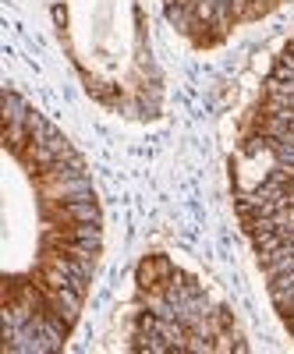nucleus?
<instances>
[{"label":"nucleus","mask_w":294,"mask_h":354,"mask_svg":"<svg viewBox=\"0 0 294 354\" xmlns=\"http://www.w3.org/2000/svg\"><path fill=\"white\" fill-rule=\"evenodd\" d=\"M57 220H68V223H100V209H96V198L89 195H78L68 202H57Z\"/></svg>","instance_id":"obj_1"},{"label":"nucleus","mask_w":294,"mask_h":354,"mask_svg":"<svg viewBox=\"0 0 294 354\" xmlns=\"http://www.w3.org/2000/svg\"><path fill=\"white\" fill-rule=\"evenodd\" d=\"M25 117H28L25 100L15 96V93H4V121H8V124H25Z\"/></svg>","instance_id":"obj_2"},{"label":"nucleus","mask_w":294,"mask_h":354,"mask_svg":"<svg viewBox=\"0 0 294 354\" xmlns=\"http://www.w3.org/2000/svg\"><path fill=\"white\" fill-rule=\"evenodd\" d=\"M4 138H8V149H15V153H21L25 142H33V138H28V128H25V124H8Z\"/></svg>","instance_id":"obj_3"},{"label":"nucleus","mask_w":294,"mask_h":354,"mask_svg":"<svg viewBox=\"0 0 294 354\" xmlns=\"http://www.w3.org/2000/svg\"><path fill=\"white\" fill-rule=\"evenodd\" d=\"M291 131H294V117H291Z\"/></svg>","instance_id":"obj_4"}]
</instances>
